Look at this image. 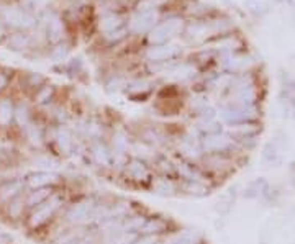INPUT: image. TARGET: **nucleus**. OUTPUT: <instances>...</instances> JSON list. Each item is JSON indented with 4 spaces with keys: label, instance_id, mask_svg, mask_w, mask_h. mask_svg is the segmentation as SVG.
<instances>
[{
    "label": "nucleus",
    "instance_id": "obj_1",
    "mask_svg": "<svg viewBox=\"0 0 295 244\" xmlns=\"http://www.w3.org/2000/svg\"><path fill=\"white\" fill-rule=\"evenodd\" d=\"M61 203H63L61 197L51 195L48 200L43 202L41 205H38L35 208V212L31 213L30 220H28L30 228H38V226L44 225V223L48 220H51V216L57 212V208L61 207Z\"/></svg>",
    "mask_w": 295,
    "mask_h": 244
},
{
    "label": "nucleus",
    "instance_id": "obj_2",
    "mask_svg": "<svg viewBox=\"0 0 295 244\" xmlns=\"http://www.w3.org/2000/svg\"><path fill=\"white\" fill-rule=\"evenodd\" d=\"M127 172L136 182H146L149 179V169L140 159H133L127 164Z\"/></svg>",
    "mask_w": 295,
    "mask_h": 244
},
{
    "label": "nucleus",
    "instance_id": "obj_3",
    "mask_svg": "<svg viewBox=\"0 0 295 244\" xmlns=\"http://www.w3.org/2000/svg\"><path fill=\"white\" fill-rule=\"evenodd\" d=\"M56 182H57V175L51 174V172H36V174H31L28 179H26V184H28L31 189L49 187Z\"/></svg>",
    "mask_w": 295,
    "mask_h": 244
},
{
    "label": "nucleus",
    "instance_id": "obj_4",
    "mask_svg": "<svg viewBox=\"0 0 295 244\" xmlns=\"http://www.w3.org/2000/svg\"><path fill=\"white\" fill-rule=\"evenodd\" d=\"M51 197V189L43 187V189H33V192L25 199V205L30 208H35L38 205H41L43 202H46Z\"/></svg>",
    "mask_w": 295,
    "mask_h": 244
},
{
    "label": "nucleus",
    "instance_id": "obj_5",
    "mask_svg": "<svg viewBox=\"0 0 295 244\" xmlns=\"http://www.w3.org/2000/svg\"><path fill=\"white\" fill-rule=\"evenodd\" d=\"M23 189V184L20 180H12V182H7L5 186L0 189V197H2L4 200L10 202L13 199H17L20 197V192H22Z\"/></svg>",
    "mask_w": 295,
    "mask_h": 244
},
{
    "label": "nucleus",
    "instance_id": "obj_6",
    "mask_svg": "<svg viewBox=\"0 0 295 244\" xmlns=\"http://www.w3.org/2000/svg\"><path fill=\"white\" fill-rule=\"evenodd\" d=\"M90 215V207L87 205V203H77L76 207L71 208L69 212V220L71 221H76V223H81L84 220H87Z\"/></svg>",
    "mask_w": 295,
    "mask_h": 244
},
{
    "label": "nucleus",
    "instance_id": "obj_7",
    "mask_svg": "<svg viewBox=\"0 0 295 244\" xmlns=\"http://www.w3.org/2000/svg\"><path fill=\"white\" fill-rule=\"evenodd\" d=\"M164 229H166V221L159 220V218H151V220L144 221L141 231L146 234H153V233H161Z\"/></svg>",
    "mask_w": 295,
    "mask_h": 244
},
{
    "label": "nucleus",
    "instance_id": "obj_8",
    "mask_svg": "<svg viewBox=\"0 0 295 244\" xmlns=\"http://www.w3.org/2000/svg\"><path fill=\"white\" fill-rule=\"evenodd\" d=\"M13 115L15 113H13V107H12L10 100L0 102V125H2V127H7V125L12 121Z\"/></svg>",
    "mask_w": 295,
    "mask_h": 244
},
{
    "label": "nucleus",
    "instance_id": "obj_9",
    "mask_svg": "<svg viewBox=\"0 0 295 244\" xmlns=\"http://www.w3.org/2000/svg\"><path fill=\"white\" fill-rule=\"evenodd\" d=\"M92 156H94V159H95L98 164H100V166H110V162H111V154H110L105 148H102V146H95V148H94V153H92Z\"/></svg>",
    "mask_w": 295,
    "mask_h": 244
},
{
    "label": "nucleus",
    "instance_id": "obj_10",
    "mask_svg": "<svg viewBox=\"0 0 295 244\" xmlns=\"http://www.w3.org/2000/svg\"><path fill=\"white\" fill-rule=\"evenodd\" d=\"M23 208H25V200L22 197H17V199L9 202V215L12 218H20V215L23 213Z\"/></svg>",
    "mask_w": 295,
    "mask_h": 244
},
{
    "label": "nucleus",
    "instance_id": "obj_11",
    "mask_svg": "<svg viewBox=\"0 0 295 244\" xmlns=\"http://www.w3.org/2000/svg\"><path fill=\"white\" fill-rule=\"evenodd\" d=\"M17 118H18V121H20V123H26V118H28V115H26V108L20 107V108L17 110Z\"/></svg>",
    "mask_w": 295,
    "mask_h": 244
},
{
    "label": "nucleus",
    "instance_id": "obj_12",
    "mask_svg": "<svg viewBox=\"0 0 295 244\" xmlns=\"http://www.w3.org/2000/svg\"><path fill=\"white\" fill-rule=\"evenodd\" d=\"M0 244H12V238L10 236L0 233Z\"/></svg>",
    "mask_w": 295,
    "mask_h": 244
},
{
    "label": "nucleus",
    "instance_id": "obj_13",
    "mask_svg": "<svg viewBox=\"0 0 295 244\" xmlns=\"http://www.w3.org/2000/svg\"><path fill=\"white\" fill-rule=\"evenodd\" d=\"M5 85H7V77L4 74H0V90H2Z\"/></svg>",
    "mask_w": 295,
    "mask_h": 244
},
{
    "label": "nucleus",
    "instance_id": "obj_14",
    "mask_svg": "<svg viewBox=\"0 0 295 244\" xmlns=\"http://www.w3.org/2000/svg\"><path fill=\"white\" fill-rule=\"evenodd\" d=\"M175 244H190V242H187V241H179V242H175Z\"/></svg>",
    "mask_w": 295,
    "mask_h": 244
}]
</instances>
